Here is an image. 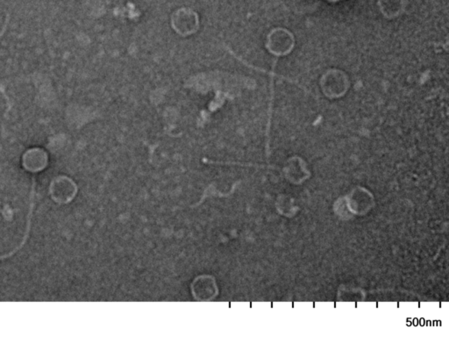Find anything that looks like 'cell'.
Returning a JSON list of instances; mask_svg holds the SVG:
<instances>
[{
	"instance_id": "obj_2",
	"label": "cell",
	"mask_w": 449,
	"mask_h": 357,
	"mask_svg": "<svg viewBox=\"0 0 449 357\" xmlns=\"http://www.w3.org/2000/svg\"><path fill=\"white\" fill-rule=\"evenodd\" d=\"M191 289L192 296L198 301H211L219 294L216 280L210 275L196 277Z\"/></svg>"
},
{
	"instance_id": "obj_1",
	"label": "cell",
	"mask_w": 449,
	"mask_h": 357,
	"mask_svg": "<svg viewBox=\"0 0 449 357\" xmlns=\"http://www.w3.org/2000/svg\"><path fill=\"white\" fill-rule=\"evenodd\" d=\"M171 24L172 30L179 36H194L200 28V15L192 8H181L173 12Z\"/></svg>"
},
{
	"instance_id": "obj_3",
	"label": "cell",
	"mask_w": 449,
	"mask_h": 357,
	"mask_svg": "<svg viewBox=\"0 0 449 357\" xmlns=\"http://www.w3.org/2000/svg\"><path fill=\"white\" fill-rule=\"evenodd\" d=\"M34 187H35V184H34L33 189H32L30 208V212H28L27 228H25V235H24V237H23V240H22L21 244H20V246L16 248L15 250L10 252V253L6 254V255H4V256L0 257V260L5 259V258L12 257V255L15 254L16 252H17L19 250H21V248L24 246V244H25V241H27V240H28V235H30V228H31L32 213H33V210H34Z\"/></svg>"
},
{
	"instance_id": "obj_4",
	"label": "cell",
	"mask_w": 449,
	"mask_h": 357,
	"mask_svg": "<svg viewBox=\"0 0 449 357\" xmlns=\"http://www.w3.org/2000/svg\"><path fill=\"white\" fill-rule=\"evenodd\" d=\"M329 1H338V0H329Z\"/></svg>"
}]
</instances>
